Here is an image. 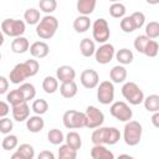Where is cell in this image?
I'll use <instances>...</instances> for the list:
<instances>
[{
	"instance_id": "6",
	"label": "cell",
	"mask_w": 159,
	"mask_h": 159,
	"mask_svg": "<svg viewBox=\"0 0 159 159\" xmlns=\"http://www.w3.org/2000/svg\"><path fill=\"white\" fill-rule=\"evenodd\" d=\"M26 30V25L22 20L16 19H5L1 22V31L10 36V37H17L21 36Z\"/></svg>"
},
{
	"instance_id": "45",
	"label": "cell",
	"mask_w": 159,
	"mask_h": 159,
	"mask_svg": "<svg viewBox=\"0 0 159 159\" xmlns=\"http://www.w3.org/2000/svg\"><path fill=\"white\" fill-rule=\"evenodd\" d=\"M130 17H132V20H133V22H134V25H135V29H140V27L144 25V22H145V15H144L142 11H135V12H133V14L130 15Z\"/></svg>"
},
{
	"instance_id": "34",
	"label": "cell",
	"mask_w": 159,
	"mask_h": 159,
	"mask_svg": "<svg viewBox=\"0 0 159 159\" xmlns=\"http://www.w3.org/2000/svg\"><path fill=\"white\" fill-rule=\"evenodd\" d=\"M31 108H32V111L35 112V114L42 116V114H45V113L47 112V109H48V103H47L46 99H42V98L35 99V101L32 102Z\"/></svg>"
},
{
	"instance_id": "22",
	"label": "cell",
	"mask_w": 159,
	"mask_h": 159,
	"mask_svg": "<svg viewBox=\"0 0 159 159\" xmlns=\"http://www.w3.org/2000/svg\"><path fill=\"white\" fill-rule=\"evenodd\" d=\"M96 4H97V0H77L76 7L81 15L88 16L94 11Z\"/></svg>"
},
{
	"instance_id": "18",
	"label": "cell",
	"mask_w": 159,
	"mask_h": 159,
	"mask_svg": "<svg viewBox=\"0 0 159 159\" xmlns=\"http://www.w3.org/2000/svg\"><path fill=\"white\" fill-rule=\"evenodd\" d=\"M43 127H45V122L39 114L29 116V118L26 119V128L31 133H39L43 129Z\"/></svg>"
},
{
	"instance_id": "41",
	"label": "cell",
	"mask_w": 159,
	"mask_h": 159,
	"mask_svg": "<svg viewBox=\"0 0 159 159\" xmlns=\"http://www.w3.org/2000/svg\"><path fill=\"white\" fill-rule=\"evenodd\" d=\"M120 29H122V31H124L127 34H130L134 30H137L130 16H123L122 17V20H120Z\"/></svg>"
},
{
	"instance_id": "20",
	"label": "cell",
	"mask_w": 159,
	"mask_h": 159,
	"mask_svg": "<svg viewBox=\"0 0 159 159\" xmlns=\"http://www.w3.org/2000/svg\"><path fill=\"white\" fill-rule=\"evenodd\" d=\"M29 47H30L29 40L22 36L15 37L11 42V51L14 53H25L26 51H29Z\"/></svg>"
},
{
	"instance_id": "30",
	"label": "cell",
	"mask_w": 159,
	"mask_h": 159,
	"mask_svg": "<svg viewBox=\"0 0 159 159\" xmlns=\"http://www.w3.org/2000/svg\"><path fill=\"white\" fill-rule=\"evenodd\" d=\"M24 19L26 21V24L29 25H37L39 21L41 20L40 17V11L37 9H34V7H30L25 11L24 14Z\"/></svg>"
},
{
	"instance_id": "47",
	"label": "cell",
	"mask_w": 159,
	"mask_h": 159,
	"mask_svg": "<svg viewBox=\"0 0 159 159\" xmlns=\"http://www.w3.org/2000/svg\"><path fill=\"white\" fill-rule=\"evenodd\" d=\"M9 112H10L9 104L6 102H4V101H0V118L1 117H6L9 114Z\"/></svg>"
},
{
	"instance_id": "7",
	"label": "cell",
	"mask_w": 159,
	"mask_h": 159,
	"mask_svg": "<svg viewBox=\"0 0 159 159\" xmlns=\"http://www.w3.org/2000/svg\"><path fill=\"white\" fill-rule=\"evenodd\" d=\"M92 35L94 41H97L98 43H104L109 40L111 36V31H109V26L106 19H97L93 25H92Z\"/></svg>"
},
{
	"instance_id": "39",
	"label": "cell",
	"mask_w": 159,
	"mask_h": 159,
	"mask_svg": "<svg viewBox=\"0 0 159 159\" xmlns=\"http://www.w3.org/2000/svg\"><path fill=\"white\" fill-rule=\"evenodd\" d=\"M158 51H159V45H158V42H157L155 40L149 39V41H148L147 45H145V48H144L143 53H144L145 56H148V57H155V56L158 55Z\"/></svg>"
},
{
	"instance_id": "43",
	"label": "cell",
	"mask_w": 159,
	"mask_h": 159,
	"mask_svg": "<svg viewBox=\"0 0 159 159\" xmlns=\"http://www.w3.org/2000/svg\"><path fill=\"white\" fill-rule=\"evenodd\" d=\"M12 120L7 117H1L0 119V133L2 134H9L11 130H12Z\"/></svg>"
},
{
	"instance_id": "8",
	"label": "cell",
	"mask_w": 159,
	"mask_h": 159,
	"mask_svg": "<svg viewBox=\"0 0 159 159\" xmlns=\"http://www.w3.org/2000/svg\"><path fill=\"white\" fill-rule=\"evenodd\" d=\"M109 112L116 119H118L120 122H128L133 117V111L123 101H117V102L112 103V106L109 108Z\"/></svg>"
},
{
	"instance_id": "27",
	"label": "cell",
	"mask_w": 159,
	"mask_h": 159,
	"mask_svg": "<svg viewBox=\"0 0 159 159\" xmlns=\"http://www.w3.org/2000/svg\"><path fill=\"white\" fill-rule=\"evenodd\" d=\"M65 140H66V144L68 147H71L72 149H75V150H78L82 147V139H81V135L77 132H70L65 137Z\"/></svg>"
},
{
	"instance_id": "42",
	"label": "cell",
	"mask_w": 159,
	"mask_h": 159,
	"mask_svg": "<svg viewBox=\"0 0 159 159\" xmlns=\"http://www.w3.org/2000/svg\"><path fill=\"white\" fill-rule=\"evenodd\" d=\"M148 41H149V37L145 36V35H139V36H137L135 40H134V48H135L139 53H143V51H144L145 45H147Z\"/></svg>"
},
{
	"instance_id": "54",
	"label": "cell",
	"mask_w": 159,
	"mask_h": 159,
	"mask_svg": "<svg viewBox=\"0 0 159 159\" xmlns=\"http://www.w3.org/2000/svg\"><path fill=\"white\" fill-rule=\"evenodd\" d=\"M0 61H1V53H0Z\"/></svg>"
},
{
	"instance_id": "49",
	"label": "cell",
	"mask_w": 159,
	"mask_h": 159,
	"mask_svg": "<svg viewBox=\"0 0 159 159\" xmlns=\"http://www.w3.org/2000/svg\"><path fill=\"white\" fill-rule=\"evenodd\" d=\"M152 123L155 128H159V111L158 112H154L153 117H152Z\"/></svg>"
},
{
	"instance_id": "53",
	"label": "cell",
	"mask_w": 159,
	"mask_h": 159,
	"mask_svg": "<svg viewBox=\"0 0 159 159\" xmlns=\"http://www.w3.org/2000/svg\"><path fill=\"white\" fill-rule=\"evenodd\" d=\"M109 1H112V2H119L120 0H109Z\"/></svg>"
},
{
	"instance_id": "26",
	"label": "cell",
	"mask_w": 159,
	"mask_h": 159,
	"mask_svg": "<svg viewBox=\"0 0 159 159\" xmlns=\"http://www.w3.org/2000/svg\"><path fill=\"white\" fill-rule=\"evenodd\" d=\"M42 88L46 93L52 94L58 89V80L52 76H47L42 81Z\"/></svg>"
},
{
	"instance_id": "15",
	"label": "cell",
	"mask_w": 159,
	"mask_h": 159,
	"mask_svg": "<svg viewBox=\"0 0 159 159\" xmlns=\"http://www.w3.org/2000/svg\"><path fill=\"white\" fill-rule=\"evenodd\" d=\"M29 50H30L31 56H32V57H36V58H43V57H46V56L48 55V52H50L48 45H47L46 42H43V41H36V42H34V43L29 47Z\"/></svg>"
},
{
	"instance_id": "28",
	"label": "cell",
	"mask_w": 159,
	"mask_h": 159,
	"mask_svg": "<svg viewBox=\"0 0 159 159\" xmlns=\"http://www.w3.org/2000/svg\"><path fill=\"white\" fill-rule=\"evenodd\" d=\"M144 107L148 112H158L159 111V96L158 94H150L148 97H144L143 99Z\"/></svg>"
},
{
	"instance_id": "35",
	"label": "cell",
	"mask_w": 159,
	"mask_h": 159,
	"mask_svg": "<svg viewBox=\"0 0 159 159\" xmlns=\"http://www.w3.org/2000/svg\"><path fill=\"white\" fill-rule=\"evenodd\" d=\"M125 6L119 1V2H113L111 6H109V14L112 17H116V19H120L125 15Z\"/></svg>"
},
{
	"instance_id": "52",
	"label": "cell",
	"mask_w": 159,
	"mask_h": 159,
	"mask_svg": "<svg viewBox=\"0 0 159 159\" xmlns=\"http://www.w3.org/2000/svg\"><path fill=\"white\" fill-rule=\"evenodd\" d=\"M119 158H129V159H130L132 157H130V155H128V154H120V155H119Z\"/></svg>"
},
{
	"instance_id": "36",
	"label": "cell",
	"mask_w": 159,
	"mask_h": 159,
	"mask_svg": "<svg viewBox=\"0 0 159 159\" xmlns=\"http://www.w3.org/2000/svg\"><path fill=\"white\" fill-rule=\"evenodd\" d=\"M17 144H19L17 137L14 135V134H10V133L6 134V137L2 139V143H1L4 150H12L17 147Z\"/></svg>"
},
{
	"instance_id": "12",
	"label": "cell",
	"mask_w": 159,
	"mask_h": 159,
	"mask_svg": "<svg viewBox=\"0 0 159 159\" xmlns=\"http://www.w3.org/2000/svg\"><path fill=\"white\" fill-rule=\"evenodd\" d=\"M80 81L82 83V86L87 89H92V88H96L99 83V76L98 73L92 70V68H87L84 70L81 76H80Z\"/></svg>"
},
{
	"instance_id": "4",
	"label": "cell",
	"mask_w": 159,
	"mask_h": 159,
	"mask_svg": "<svg viewBox=\"0 0 159 159\" xmlns=\"http://www.w3.org/2000/svg\"><path fill=\"white\" fill-rule=\"evenodd\" d=\"M63 125L67 129H78V128H84L87 124L86 114L83 112H78L75 109L66 111L62 117Z\"/></svg>"
},
{
	"instance_id": "51",
	"label": "cell",
	"mask_w": 159,
	"mask_h": 159,
	"mask_svg": "<svg viewBox=\"0 0 159 159\" xmlns=\"http://www.w3.org/2000/svg\"><path fill=\"white\" fill-rule=\"evenodd\" d=\"M2 43H4V32L0 30V47L2 46Z\"/></svg>"
},
{
	"instance_id": "44",
	"label": "cell",
	"mask_w": 159,
	"mask_h": 159,
	"mask_svg": "<svg viewBox=\"0 0 159 159\" xmlns=\"http://www.w3.org/2000/svg\"><path fill=\"white\" fill-rule=\"evenodd\" d=\"M24 63H25V66H26V68L29 71L30 77L35 76L39 72V70H40V65H39V62L36 60H26Z\"/></svg>"
},
{
	"instance_id": "33",
	"label": "cell",
	"mask_w": 159,
	"mask_h": 159,
	"mask_svg": "<svg viewBox=\"0 0 159 159\" xmlns=\"http://www.w3.org/2000/svg\"><path fill=\"white\" fill-rule=\"evenodd\" d=\"M16 152L20 154V158L21 159H32L35 157V149H34V147L31 144H27V143L20 144Z\"/></svg>"
},
{
	"instance_id": "10",
	"label": "cell",
	"mask_w": 159,
	"mask_h": 159,
	"mask_svg": "<svg viewBox=\"0 0 159 159\" xmlns=\"http://www.w3.org/2000/svg\"><path fill=\"white\" fill-rule=\"evenodd\" d=\"M97 99L102 104H111L114 99V86L111 81H103L97 89Z\"/></svg>"
},
{
	"instance_id": "13",
	"label": "cell",
	"mask_w": 159,
	"mask_h": 159,
	"mask_svg": "<svg viewBox=\"0 0 159 159\" xmlns=\"http://www.w3.org/2000/svg\"><path fill=\"white\" fill-rule=\"evenodd\" d=\"M29 77H30V75H29V71H27V68H26L24 62L22 63H17L10 71V75H9L10 82L14 83V84H20Z\"/></svg>"
},
{
	"instance_id": "32",
	"label": "cell",
	"mask_w": 159,
	"mask_h": 159,
	"mask_svg": "<svg viewBox=\"0 0 159 159\" xmlns=\"http://www.w3.org/2000/svg\"><path fill=\"white\" fill-rule=\"evenodd\" d=\"M58 158L60 159H76L77 158V150L72 149L67 144H60Z\"/></svg>"
},
{
	"instance_id": "19",
	"label": "cell",
	"mask_w": 159,
	"mask_h": 159,
	"mask_svg": "<svg viewBox=\"0 0 159 159\" xmlns=\"http://www.w3.org/2000/svg\"><path fill=\"white\" fill-rule=\"evenodd\" d=\"M78 87L75 81H68V82H62L60 86V93L63 98H73L77 94Z\"/></svg>"
},
{
	"instance_id": "46",
	"label": "cell",
	"mask_w": 159,
	"mask_h": 159,
	"mask_svg": "<svg viewBox=\"0 0 159 159\" xmlns=\"http://www.w3.org/2000/svg\"><path fill=\"white\" fill-rule=\"evenodd\" d=\"M9 89V81L6 77L4 76H0V94H4L6 93Z\"/></svg>"
},
{
	"instance_id": "16",
	"label": "cell",
	"mask_w": 159,
	"mask_h": 159,
	"mask_svg": "<svg viewBox=\"0 0 159 159\" xmlns=\"http://www.w3.org/2000/svg\"><path fill=\"white\" fill-rule=\"evenodd\" d=\"M91 158L92 159H113L114 154L104 147V144H94L91 149Z\"/></svg>"
},
{
	"instance_id": "17",
	"label": "cell",
	"mask_w": 159,
	"mask_h": 159,
	"mask_svg": "<svg viewBox=\"0 0 159 159\" xmlns=\"http://www.w3.org/2000/svg\"><path fill=\"white\" fill-rule=\"evenodd\" d=\"M76 77V71L67 65L60 66L56 70V78L60 80V82H68V81H73Z\"/></svg>"
},
{
	"instance_id": "23",
	"label": "cell",
	"mask_w": 159,
	"mask_h": 159,
	"mask_svg": "<svg viewBox=\"0 0 159 159\" xmlns=\"http://www.w3.org/2000/svg\"><path fill=\"white\" fill-rule=\"evenodd\" d=\"M80 51L82 53L83 57H91L94 55V51H96V45H94V41L88 39V37H84L83 40H81L80 42Z\"/></svg>"
},
{
	"instance_id": "3",
	"label": "cell",
	"mask_w": 159,
	"mask_h": 159,
	"mask_svg": "<svg viewBox=\"0 0 159 159\" xmlns=\"http://www.w3.org/2000/svg\"><path fill=\"white\" fill-rule=\"evenodd\" d=\"M142 133H143V128L142 124L137 120H128L124 125V130H123V139L124 143L129 147H134L137 144H139L140 139H142Z\"/></svg>"
},
{
	"instance_id": "50",
	"label": "cell",
	"mask_w": 159,
	"mask_h": 159,
	"mask_svg": "<svg viewBox=\"0 0 159 159\" xmlns=\"http://www.w3.org/2000/svg\"><path fill=\"white\" fill-rule=\"evenodd\" d=\"M148 4H150V5H157V4H159V0H145Z\"/></svg>"
},
{
	"instance_id": "40",
	"label": "cell",
	"mask_w": 159,
	"mask_h": 159,
	"mask_svg": "<svg viewBox=\"0 0 159 159\" xmlns=\"http://www.w3.org/2000/svg\"><path fill=\"white\" fill-rule=\"evenodd\" d=\"M39 6L40 10L46 12L47 15H50L51 12H53L57 7V1L56 0H40L39 1Z\"/></svg>"
},
{
	"instance_id": "11",
	"label": "cell",
	"mask_w": 159,
	"mask_h": 159,
	"mask_svg": "<svg viewBox=\"0 0 159 159\" xmlns=\"http://www.w3.org/2000/svg\"><path fill=\"white\" fill-rule=\"evenodd\" d=\"M114 46L112 43H102L96 51H94V57L96 61L101 65H107L112 61V58L114 57Z\"/></svg>"
},
{
	"instance_id": "31",
	"label": "cell",
	"mask_w": 159,
	"mask_h": 159,
	"mask_svg": "<svg viewBox=\"0 0 159 159\" xmlns=\"http://www.w3.org/2000/svg\"><path fill=\"white\" fill-rule=\"evenodd\" d=\"M47 140H48V143H51L53 145H58V144H62V142L65 140V135H63V133L60 129L53 128V129L48 130Z\"/></svg>"
},
{
	"instance_id": "1",
	"label": "cell",
	"mask_w": 159,
	"mask_h": 159,
	"mask_svg": "<svg viewBox=\"0 0 159 159\" xmlns=\"http://www.w3.org/2000/svg\"><path fill=\"white\" fill-rule=\"evenodd\" d=\"M120 139V132L116 127H98L91 135L93 144L113 145Z\"/></svg>"
},
{
	"instance_id": "9",
	"label": "cell",
	"mask_w": 159,
	"mask_h": 159,
	"mask_svg": "<svg viewBox=\"0 0 159 159\" xmlns=\"http://www.w3.org/2000/svg\"><path fill=\"white\" fill-rule=\"evenodd\" d=\"M86 119H87V124H86V128H89V129H94V128H98L103 124L104 122V114L101 109H98L97 107L94 106H88L86 108Z\"/></svg>"
},
{
	"instance_id": "25",
	"label": "cell",
	"mask_w": 159,
	"mask_h": 159,
	"mask_svg": "<svg viewBox=\"0 0 159 159\" xmlns=\"http://www.w3.org/2000/svg\"><path fill=\"white\" fill-rule=\"evenodd\" d=\"M114 55H116L117 61L120 65H129V63H132V61L134 58V55L129 48H120Z\"/></svg>"
},
{
	"instance_id": "38",
	"label": "cell",
	"mask_w": 159,
	"mask_h": 159,
	"mask_svg": "<svg viewBox=\"0 0 159 159\" xmlns=\"http://www.w3.org/2000/svg\"><path fill=\"white\" fill-rule=\"evenodd\" d=\"M145 36H148L152 40H155L159 37V24L157 21H150L145 26Z\"/></svg>"
},
{
	"instance_id": "29",
	"label": "cell",
	"mask_w": 159,
	"mask_h": 159,
	"mask_svg": "<svg viewBox=\"0 0 159 159\" xmlns=\"http://www.w3.org/2000/svg\"><path fill=\"white\" fill-rule=\"evenodd\" d=\"M19 89L22 93L25 102H29L30 99H34L35 96H36V88L31 83H21L20 87H19Z\"/></svg>"
},
{
	"instance_id": "21",
	"label": "cell",
	"mask_w": 159,
	"mask_h": 159,
	"mask_svg": "<svg viewBox=\"0 0 159 159\" xmlns=\"http://www.w3.org/2000/svg\"><path fill=\"white\" fill-rule=\"evenodd\" d=\"M109 77L113 83H123L127 80V70L123 65H118L112 67L109 72Z\"/></svg>"
},
{
	"instance_id": "14",
	"label": "cell",
	"mask_w": 159,
	"mask_h": 159,
	"mask_svg": "<svg viewBox=\"0 0 159 159\" xmlns=\"http://www.w3.org/2000/svg\"><path fill=\"white\" fill-rule=\"evenodd\" d=\"M11 112H12V118L16 122H24L30 116V107H29L27 102H21L19 104L12 106Z\"/></svg>"
},
{
	"instance_id": "24",
	"label": "cell",
	"mask_w": 159,
	"mask_h": 159,
	"mask_svg": "<svg viewBox=\"0 0 159 159\" xmlns=\"http://www.w3.org/2000/svg\"><path fill=\"white\" fill-rule=\"evenodd\" d=\"M89 27H91V20L86 15H80L73 21V29L76 30V32H80V34L86 32L87 30H89Z\"/></svg>"
},
{
	"instance_id": "48",
	"label": "cell",
	"mask_w": 159,
	"mask_h": 159,
	"mask_svg": "<svg viewBox=\"0 0 159 159\" xmlns=\"http://www.w3.org/2000/svg\"><path fill=\"white\" fill-rule=\"evenodd\" d=\"M39 159H55V155L50 150H42L39 154Z\"/></svg>"
},
{
	"instance_id": "2",
	"label": "cell",
	"mask_w": 159,
	"mask_h": 159,
	"mask_svg": "<svg viewBox=\"0 0 159 159\" xmlns=\"http://www.w3.org/2000/svg\"><path fill=\"white\" fill-rule=\"evenodd\" d=\"M57 29H58V20L52 15H46L36 25V34L40 39L48 40L53 37Z\"/></svg>"
},
{
	"instance_id": "37",
	"label": "cell",
	"mask_w": 159,
	"mask_h": 159,
	"mask_svg": "<svg viewBox=\"0 0 159 159\" xmlns=\"http://www.w3.org/2000/svg\"><path fill=\"white\" fill-rule=\"evenodd\" d=\"M6 99H7V102H9L11 106H15V104H19V103H21V102H25L24 96H22V93L20 92L19 88L10 91V92L6 94Z\"/></svg>"
},
{
	"instance_id": "5",
	"label": "cell",
	"mask_w": 159,
	"mask_h": 159,
	"mask_svg": "<svg viewBox=\"0 0 159 159\" xmlns=\"http://www.w3.org/2000/svg\"><path fill=\"white\" fill-rule=\"evenodd\" d=\"M122 94L127 99V102H129V104H133V106H138L143 103V99H144L143 91L134 82H125L122 87Z\"/></svg>"
}]
</instances>
